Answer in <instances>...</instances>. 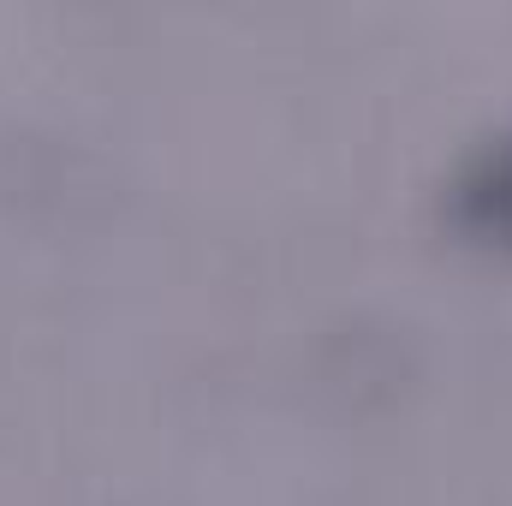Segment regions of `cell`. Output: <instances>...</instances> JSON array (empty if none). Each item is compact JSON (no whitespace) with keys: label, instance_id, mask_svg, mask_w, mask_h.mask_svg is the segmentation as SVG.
<instances>
[{"label":"cell","instance_id":"cell-3","mask_svg":"<svg viewBox=\"0 0 512 506\" xmlns=\"http://www.w3.org/2000/svg\"><path fill=\"white\" fill-rule=\"evenodd\" d=\"M447 197H453V221L471 239L512 245V131L489 137L483 149L465 155V167L453 173Z\"/></svg>","mask_w":512,"mask_h":506},{"label":"cell","instance_id":"cell-1","mask_svg":"<svg viewBox=\"0 0 512 506\" xmlns=\"http://www.w3.org/2000/svg\"><path fill=\"white\" fill-rule=\"evenodd\" d=\"M114 161L54 126L0 120V203L24 215H90L114 203Z\"/></svg>","mask_w":512,"mask_h":506},{"label":"cell","instance_id":"cell-2","mask_svg":"<svg viewBox=\"0 0 512 506\" xmlns=\"http://www.w3.org/2000/svg\"><path fill=\"white\" fill-rule=\"evenodd\" d=\"M316 376L346 405H393L411 381L423 376V340L411 322L382 310H352L322 328Z\"/></svg>","mask_w":512,"mask_h":506}]
</instances>
